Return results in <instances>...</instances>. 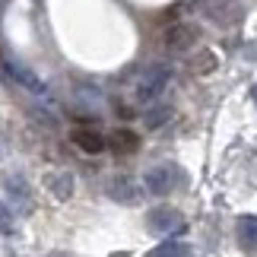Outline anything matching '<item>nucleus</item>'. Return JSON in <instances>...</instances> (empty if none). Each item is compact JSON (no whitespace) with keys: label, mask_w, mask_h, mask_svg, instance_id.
<instances>
[{"label":"nucleus","mask_w":257,"mask_h":257,"mask_svg":"<svg viewBox=\"0 0 257 257\" xmlns=\"http://www.w3.org/2000/svg\"><path fill=\"white\" fill-rule=\"evenodd\" d=\"M181 184H184V172H181V165H175V162H159V165H153V169H146V175H143V187L156 197L175 194Z\"/></svg>","instance_id":"obj_1"},{"label":"nucleus","mask_w":257,"mask_h":257,"mask_svg":"<svg viewBox=\"0 0 257 257\" xmlns=\"http://www.w3.org/2000/svg\"><path fill=\"white\" fill-rule=\"evenodd\" d=\"M169 80H172V70L165 64L143 67L140 76H137V83H134V98L137 102H153V98L162 95V89L169 86Z\"/></svg>","instance_id":"obj_2"},{"label":"nucleus","mask_w":257,"mask_h":257,"mask_svg":"<svg viewBox=\"0 0 257 257\" xmlns=\"http://www.w3.org/2000/svg\"><path fill=\"white\" fill-rule=\"evenodd\" d=\"M200 13L216 26H235L244 16V4L241 0H200Z\"/></svg>","instance_id":"obj_3"},{"label":"nucleus","mask_w":257,"mask_h":257,"mask_svg":"<svg viewBox=\"0 0 257 257\" xmlns=\"http://www.w3.org/2000/svg\"><path fill=\"white\" fill-rule=\"evenodd\" d=\"M146 229L153 235L169 238V235L184 232V216L178 210H169V206H156V210H150V216H146Z\"/></svg>","instance_id":"obj_4"},{"label":"nucleus","mask_w":257,"mask_h":257,"mask_svg":"<svg viewBox=\"0 0 257 257\" xmlns=\"http://www.w3.org/2000/svg\"><path fill=\"white\" fill-rule=\"evenodd\" d=\"M108 197L114 203H124V206H137L143 200V184L131 175H117L108 181Z\"/></svg>","instance_id":"obj_5"},{"label":"nucleus","mask_w":257,"mask_h":257,"mask_svg":"<svg viewBox=\"0 0 257 257\" xmlns=\"http://www.w3.org/2000/svg\"><path fill=\"white\" fill-rule=\"evenodd\" d=\"M197 38H200V29L197 26L178 23V26H172L169 32H165V48H169L172 54H187L197 45Z\"/></svg>","instance_id":"obj_6"},{"label":"nucleus","mask_w":257,"mask_h":257,"mask_svg":"<svg viewBox=\"0 0 257 257\" xmlns=\"http://www.w3.org/2000/svg\"><path fill=\"white\" fill-rule=\"evenodd\" d=\"M4 67H7V73L13 76V80H16L19 86H26V89H29V92H32V95H45V92H48V89H45V83L38 80V76H35L32 70H29V67L16 64V61H7Z\"/></svg>","instance_id":"obj_7"},{"label":"nucleus","mask_w":257,"mask_h":257,"mask_svg":"<svg viewBox=\"0 0 257 257\" xmlns=\"http://www.w3.org/2000/svg\"><path fill=\"white\" fill-rule=\"evenodd\" d=\"M70 140L80 146L83 153H92V156H95V153H102L105 146H108L105 137H102V134H95V131H89V127H76V131L70 134Z\"/></svg>","instance_id":"obj_8"},{"label":"nucleus","mask_w":257,"mask_h":257,"mask_svg":"<svg viewBox=\"0 0 257 257\" xmlns=\"http://www.w3.org/2000/svg\"><path fill=\"white\" fill-rule=\"evenodd\" d=\"M4 187H7V194L16 200L19 210H29V206H32V194H29L26 178H19V175H7V178H4Z\"/></svg>","instance_id":"obj_9"},{"label":"nucleus","mask_w":257,"mask_h":257,"mask_svg":"<svg viewBox=\"0 0 257 257\" xmlns=\"http://www.w3.org/2000/svg\"><path fill=\"white\" fill-rule=\"evenodd\" d=\"M48 191H51L57 200H67V197H73V175L70 172H51L45 178Z\"/></svg>","instance_id":"obj_10"},{"label":"nucleus","mask_w":257,"mask_h":257,"mask_svg":"<svg viewBox=\"0 0 257 257\" xmlns=\"http://www.w3.org/2000/svg\"><path fill=\"white\" fill-rule=\"evenodd\" d=\"M238 238L244 251H257V216H241L238 219Z\"/></svg>","instance_id":"obj_11"},{"label":"nucleus","mask_w":257,"mask_h":257,"mask_svg":"<svg viewBox=\"0 0 257 257\" xmlns=\"http://www.w3.org/2000/svg\"><path fill=\"white\" fill-rule=\"evenodd\" d=\"M187 254H194V248L181 241H165L159 248H153V257H187Z\"/></svg>","instance_id":"obj_12"},{"label":"nucleus","mask_w":257,"mask_h":257,"mask_svg":"<svg viewBox=\"0 0 257 257\" xmlns=\"http://www.w3.org/2000/svg\"><path fill=\"white\" fill-rule=\"evenodd\" d=\"M111 150H114V153H134V150H137V137H134L131 131H117V134L111 137Z\"/></svg>","instance_id":"obj_13"},{"label":"nucleus","mask_w":257,"mask_h":257,"mask_svg":"<svg viewBox=\"0 0 257 257\" xmlns=\"http://www.w3.org/2000/svg\"><path fill=\"white\" fill-rule=\"evenodd\" d=\"M13 229H16V216L4 200H0V235H13Z\"/></svg>","instance_id":"obj_14"},{"label":"nucleus","mask_w":257,"mask_h":257,"mask_svg":"<svg viewBox=\"0 0 257 257\" xmlns=\"http://www.w3.org/2000/svg\"><path fill=\"white\" fill-rule=\"evenodd\" d=\"M169 117H172V108H153V111L143 117V124L146 127H159V124L169 121Z\"/></svg>","instance_id":"obj_15"},{"label":"nucleus","mask_w":257,"mask_h":257,"mask_svg":"<svg viewBox=\"0 0 257 257\" xmlns=\"http://www.w3.org/2000/svg\"><path fill=\"white\" fill-rule=\"evenodd\" d=\"M254 102H257V86H254Z\"/></svg>","instance_id":"obj_16"}]
</instances>
